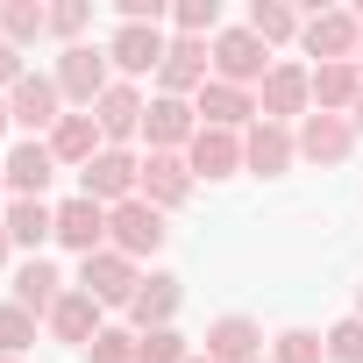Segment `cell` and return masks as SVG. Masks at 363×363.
<instances>
[{"instance_id": "21", "label": "cell", "mask_w": 363, "mask_h": 363, "mask_svg": "<svg viewBox=\"0 0 363 363\" xmlns=\"http://www.w3.org/2000/svg\"><path fill=\"white\" fill-rule=\"evenodd\" d=\"M100 150H107V135H100V121H93V114H65V121L50 128V157H57L65 171H86Z\"/></svg>"}, {"instance_id": "36", "label": "cell", "mask_w": 363, "mask_h": 363, "mask_svg": "<svg viewBox=\"0 0 363 363\" xmlns=\"http://www.w3.org/2000/svg\"><path fill=\"white\" fill-rule=\"evenodd\" d=\"M22 79H29V65H22V50H15L8 36H0V93H15Z\"/></svg>"}, {"instance_id": "5", "label": "cell", "mask_w": 363, "mask_h": 363, "mask_svg": "<svg viewBox=\"0 0 363 363\" xmlns=\"http://www.w3.org/2000/svg\"><path fill=\"white\" fill-rule=\"evenodd\" d=\"M313 114V65H271V79L257 86V121H306Z\"/></svg>"}, {"instance_id": "18", "label": "cell", "mask_w": 363, "mask_h": 363, "mask_svg": "<svg viewBox=\"0 0 363 363\" xmlns=\"http://www.w3.org/2000/svg\"><path fill=\"white\" fill-rule=\"evenodd\" d=\"M57 242L79 250V257H100V250H107V207L86 200V193H72V200L57 207Z\"/></svg>"}, {"instance_id": "6", "label": "cell", "mask_w": 363, "mask_h": 363, "mask_svg": "<svg viewBox=\"0 0 363 363\" xmlns=\"http://www.w3.org/2000/svg\"><path fill=\"white\" fill-rule=\"evenodd\" d=\"M135 186H143V157H135V150H100V157L79 171V193L100 200L107 214H114L121 200H135Z\"/></svg>"}, {"instance_id": "11", "label": "cell", "mask_w": 363, "mask_h": 363, "mask_svg": "<svg viewBox=\"0 0 363 363\" xmlns=\"http://www.w3.org/2000/svg\"><path fill=\"white\" fill-rule=\"evenodd\" d=\"M193 135H200V107H193V100L150 93V107H143V150H171V157H186Z\"/></svg>"}, {"instance_id": "14", "label": "cell", "mask_w": 363, "mask_h": 363, "mask_svg": "<svg viewBox=\"0 0 363 363\" xmlns=\"http://www.w3.org/2000/svg\"><path fill=\"white\" fill-rule=\"evenodd\" d=\"M193 107H200V128H228V135H250L257 128V93H242L228 79H207Z\"/></svg>"}, {"instance_id": "44", "label": "cell", "mask_w": 363, "mask_h": 363, "mask_svg": "<svg viewBox=\"0 0 363 363\" xmlns=\"http://www.w3.org/2000/svg\"><path fill=\"white\" fill-rule=\"evenodd\" d=\"M193 363H214V356H193Z\"/></svg>"}, {"instance_id": "22", "label": "cell", "mask_w": 363, "mask_h": 363, "mask_svg": "<svg viewBox=\"0 0 363 363\" xmlns=\"http://www.w3.org/2000/svg\"><path fill=\"white\" fill-rule=\"evenodd\" d=\"M186 164H193V178H235V171H242V135L200 128V135L186 143Z\"/></svg>"}, {"instance_id": "4", "label": "cell", "mask_w": 363, "mask_h": 363, "mask_svg": "<svg viewBox=\"0 0 363 363\" xmlns=\"http://www.w3.org/2000/svg\"><path fill=\"white\" fill-rule=\"evenodd\" d=\"M271 65H278V57H271V43H257V36H250L242 22L214 36V79H228V86L257 93V86L271 79Z\"/></svg>"}, {"instance_id": "12", "label": "cell", "mask_w": 363, "mask_h": 363, "mask_svg": "<svg viewBox=\"0 0 363 363\" xmlns=\"http://www.w3.org/2000/svg\"><path fill=\"white\" fill-rule=\"evenodd\" d=\"M193 164L186 157H171V150H143V186H135V200H150L157 214H171V207H186L193 200Z\"/></svg>"}, {"instance_id": "9", "label": "cell", "mask_w": 363, "mask_h": 363, "mask_svg": "<svg viewBox=\"0 0 363 363\" xmlns=\"http://www.w3.org/2000/svg\"><path fill=\"white\" fill-rule=\"evenodd\" d=\"M72 285L86 299H100V306H128L135 285H143V264H128L121 250H100V257H79V278Z\"/></svg>"}, {"instance_id": "20", "label": "cell", "mask_w": 363, "mask_h": 363, "mask_svg": "<svg viewBox=\"0 0 363 363\" xmlns=\"http://www.w3.org/2000/svg\"><path fill=\"white\" fill-rule=\"evenodd\" d=\"M8 242L15 250H29V257H43V242H57V207L50 200H8Z\"/></svg>"}, {"instance_id": "1", "label": "cell", "mask_w": 363, "mask_h": 363, "mask_svg": "<svg viewBox=\"0 0 363 363\" xmlns=\"http://www.w3.org/2000/svg\"><path fill=\"white\" fill-rule=\"evenodd\" d=\"M50 79H57V93H65V100H72L79 114H93V100H100V93L114 86L107 43H72V50L57 57V72H50Z\"/></svg>"}, {"instance_id": "2", "label": "cell", "mask_w": 363, "mask_h": 363, "mask_svg": "<svg viewBox=\"0 0 363 363\" xmlns=\"http://www.w3.org/2000/svg\"><path fill=\"white\" fill-rule=\"evenodd\" d=\"M8 121L22 128V143H50V128L65 121V93L50 72H29L15 93H8Z\"/></svg>"}, {"instance_id": "28", "label": "cell", "mask_w": 363, "mask_h": 363, "mask_svg": "<svg viewBox=\"0 0 363 363\" xmlns=\"http://www.w3.org/2000/svg\"><path fill=\"white\" fill-rule=\"evenodd\" d=\"M0 36H8L15 50L22 43H43L50 36V8H43V0H8V8H0Z\"/></svg>"}, {"instance_id": "3", "label": "cell", "mask_w": 363, "mask_h": 363, "mask_svg": "<svg viewBox=\"0 0 363 363\" xmlns=\"http://www.w3.org/2000/svg\"><path fill=\"white\" fill-rule=\"evenodd\" d=\"M299 43H306L313 65H356V50H363V22H356V8H320V15H306Z\"/></svg>"}, {"instance_id": "13", "label": "cell", "mask_w": 363, "mask_h": 363, "mask_svg": "<svg viewBox=\"0 0 363 363\" xmlns=\"http://www.w3.org/2000/svg\"><path fill=\"white\" fill-rule=\"evenodd\" d=\"M178 306H186V278H171V271H143L135 299H128V328L150 335V328H171Z\"/></svg>"}, {"instance_id": "34", "label": "cell", "mask_w": 363, "mask_h": 363, "mask_svg": "<svg viewBox=\"0 0 363 363\" xmlns=\"http://www.w3.org/2000/svg\"><path fill=\"white\" fill-rule=\"evenodd\" d=\"M86 22H93V8H86V0H50V36H57L65 50L86 36Z\"/></svg>"}, {"instance_id": "37", "label": "cell", "mask_w": 363, "mask_h": 363, "mask_svg": "<svg viewBox=\"0 0 363 363\" xmlns=\"http://www.w3.org/2000/svg\"><path fill=\"white\" fill-rule=\"evenodd\" d=\"M8 200H15V193H8V157H0V214H8Z\"/></svg>"}, {"instance_id": "41", "label": "cell", "mask_w": 363, "mask_h": 363, "mask_svg": "<svg viewBox=\"0 0 363 363\" xmlns=\"http://www.w3.org/2000/svg\"><path fill=\"white\" fill-rule=\"evenodd\" d=\"M356 320H363V285H356Z\"/></svg>"}, {"instance_id": "35", "label": "cell", "mask_w": 363, "mask_h": 363, "mask_svg": "<svg viewBox=\"0 0 363 363\" xmlns=\"http://www.w3.org/2000/svg\"><path fill=\"white\" fill-rule=\"evenodd\" d=\"M320 342H328V363H363V320H356V313H349V320H335Z\"/></svg>"}, {"instance_id": "32", "label": "cell", "mask_w": 363, "mask_h": 363, "mask_svg": "<svg viewBox=\"0 0 363 363\" xmlns=\"http://www.w3.org/2000/svg\"><path fill=\"white\" fill-rule=\"evenodd\" d=\"M36 328H43V320H36L29 306H15V299H8V306H0V356H22V349L36 342Z\"/></svg>"}, {"instance_id": "42", "label": "cell", "mask_w": 363, "mask_h": 363, "mask_svg": "<svg viewBox=\"0 0 363 363\" xmlns=\"http://www.w3.org/2000/svg\"><path fill=\"white\" fill-rule=\"evenodd\" d=\"M0 363H22V356H0Z\"/></svg>"}, {"instance_id": "39", "label": "cell", "mask_w": 363, "mask_h": 363, "mask_svg": "<svg viewBox=\"0 0 363 363\" xmlns=\"http://www.w3.org/2000/svg\"><path fill=\"white\" fill-rule=\"evenodd\" d=\"M15 257V242H8V221H0V264H8Z\"/></svg>"}, {"instance_id": "38", "label": "cell", "mask_w": 363, "mask_h": 363, "mask_svg": "<svg viewBox=\"0 0 363 363\" xmlns=\"http://www.w3.org/2000/svg\"><path fill=\"white\" fill-rule=\"evenodd\" d=\"M349 128H356V143H363V100H356V107H349Z\"/></svg>"}, {"instance_id": "25", "label": "cell", "mask_w": 363, "mask_h": 363, "mask_svg": "<svg viewBox=\"0 0 363 363\" xmlns=\"http://www.w3.org/2000/svg\"><path fill=\"white\" fill-rule=\"evenodd\" d=\"M207 356H214V363H257V356H264V328H257L250 313H221V320L207 328Z\"/></svg>"}, {"instance_id": "40", "label": "cell", "mask_w": 363, "mask_h": 363, "mask_svg": "<svg viewBox=\"0 0 363 363\" xmlns=\"http://www.w3.org/2000/svg\"><path fill=\"white\" fill-rule=\"evenodd\" d=\"M8 128H15V121H8V93H0V135H8Z\"/></svg>"}, {"instance_id": "33", "label": "cell", "mask_w": 363, "mask_h": 363, "mask_svg": "<svg viewBox=\"0 0 363 363\" xmlns=\"http://www.w3.org/2000/svg\"><path fill=\"white\" fill-rule=\"evenodd\" d=\"M135 328H100L93 342H86V363H135Z\"/></svg>"}, {"instance_id": "8", "label": "cell", "mask_w": 363, "mask_h": 363, "mask_svg": "<svg viewBox=\"0 0 363 363\" xmlns=\"http://www.w3.org/2000/svg\"><path fill=\"white\" fill-rule=\"evenodd\" d=\"M107 250H121L128 264L157 257V250H164V214H157L150 200H121V207L107 214Z\"/></svg>"}, {"instance_id": "15", "label": "cell", "mask_w": 363, "mask_h": 363, "mask_svg": "<svg viewBox=\"0 0 363 363\" xmlns=\"http://www.w3.org/2000/svg\"><path fill=\"white\" fill-rule=\"evenodd\" d=\"M143 107H150V100H143V93L128 86V79H114V86H107V93L93 100V121H100L107 150H128V143L143 135Z\"/></svg>"}, {"instance_id": "7", "label": "cell", "mask_w": 363, "mask_h": 363, "mask_svg": "<svg viewBox=\"0 0 363 363\" xmlns=\"http://www.w3.org/2000/svg\"><path fill=\"white\" fill-rule=\"evenodd\" d=\"M164 50H171V36L164 29H150V22H121L114 36H107V65H114V79H143V72H164Z\"/></svg>"}, {"instance_id": "10", "label": "cell", "mask_w": 363, "mask_h": 363, "mask_svg": "<svg viewBox=\"0 0 363 363\" xmlns=\"http://www.w3.org/2000/svg\"><path fill=\"white\" fill-rule=\"evenodd\" d=\"M207 79H214V43H200V36H171L164 72H157V93H171V100H200Z\"/></svg>"}, {"instance_id": "19", "label": "cell", "mask_w": 363, "mask_h": 363, "mask_svg": "<svg viewBox=\"0 0 363 363\" xmlns=\"http://www.w3.org/2000/svg\"><path fill=\"white\" fill-rule=\"evenodd\" d=\"M57 171H65V164L50 157V143H15V150H8V193H15V200H43Z\"/></svg>"}, {"instance_id": "24", "label": "cell", "mask_w": 363, "mask_h": 363, "mask_svg": "<svg viewBox=\"0 0 363 363\" xmlns=\"http://www.w3.org/2000/svg\"><path fill=\"white\" fill-rule=\"evenodd\" d=\"M100 313H107V306H100V299H86V292H79V285H72V292H65V299H57V306H50V320H43V328H50V335H57V342H72V349H86V342H93V335H100V328H107V320H100Z\"/></svg>"}, {"instance_id": "45", "label": "cell", "mask_w": 363, "mask_h": 363, "mask_svg": "<svg viewBox=\"0 0 363 363\" xmlns=\"http://www.w3.org/2000/svg\"><path fill=\"white\" fill-rule=\"evenodd\" d=\"M257 363H271V356H257Z\"/></svg>"}, {"instance_id": "30", "label": "cell", "mask_w": 363, "mask_h": 363, "mask_svg": "<svg viewBox=\"0 0 363 363\" xmlns=\"http://www.w3.org/2000/svg\"><path fill=\"white\" fill-rule=\"evenodd\" d=\"M171 22H178V36L214 43V36H221V0H178V8H171Z\"/></svg>"}, {"instance_id": "27", "label": "cell", "mask_w": 363, "mask_h": 363, "mask_svg": "<svg viewBox=\"0 0 363 363\" xmlns=\"http://www.w3.org/2000/svg\"><path fill=\"white\" fill-rule=\"evenodd\" d=\"M242 29H250L257 43H271V50H278V43H299L306 15H299V8H285V0H257V8L242 15Z\"/></svg>"}, {"instance_id": "23", "label": "cell", "mask_w": 363, "mask_h": 363, "mask_svg": "<svg viewBox=\"0 0 363 363\" xmlns=\"http://www.w3.org/2000/svg\"><path fill=\"white\" fill-rule=\"evenodd\" d=\"M65 292H72V285H65V271H57L50 257H29V264L15 271V306H29L36 320H50V306H57Z\"/></svg>"}, {"instance_id": "29", "label": "cell", "mask_w": 363, "mask_h": 363, "mask_svg": "<svg viewBox=\"0 0 363 363\" xmlns=\"http://www.w3.org/2000/svg\"><path fill=\"white\" fill-rule=\"evenodd\" d=\"M193 356H200V349L178 335V328H150V335L135 342V363H193Z\"/></svg>"}, {"instance_id": "17", "label": "cell", "mask_w": 363, "mask_h": 363, "mask_svg": "<svg viewBox=\"0 0 363 363\" xmlns=\"http://www.w3.org/2000/svg\"><path fill=\"white\" fill-rule=\"evenodd\" d=\"M299 164V135L285 128V121H257L250 135H242V171H257V178H285Z\"/></svg>"}, {"instance_id": "16", "label": "cell", "mask_w": 363, "mask_h": 363, "mask_svg": "<svg viewBox=\"0 0 363 363\" xmlns=\"http://www.w3.org/2000/svg\"><path fill=\"white\" fill-rule=\"evenodd\" d=\"M292 135H299V157H306V164H320V171L349 164V150H356V128H349V114H306Z\"/></svg>"}, {"instance_id": "43", "label": "cell", "mask_w": 363, "mask_h": 363, "mask_svg": "<svg viewBox=\"0 0 363 363\" xmlns=\"http://www.w3.org/2000/svg\"><path fill=\"white\" fill-rule=\"evenodd\" d=\"M356 72H363V50H356Z\"/></svg>"}, {"instance_id": "26", "label": "cell", "mask_w": 363, "mask_h": 363, "mask_svg": "<svg viewBox=\"0 0 363 363\" xmlns=\"http://www.w3.org/2000/svg\"><path fill=\"white\" fill-rule=\"evenodd\" d=\"M356 100H363L356 65H313V114H349Z\"/></svg>"}, {"instance_id": "31", "label": "cell", "mask_w": 363, "mask_h": 363, "mask_svg": "<svg viewBox=\"0 0 363 363\" xmlns=\"http://www.w3.org/2000/svg\"><path fill=\"white\" fill-rule=\"evenodd\" d=\"M271 363H328V342L313 328H285V335H271Z\"/></svg>"}]
</instances>
